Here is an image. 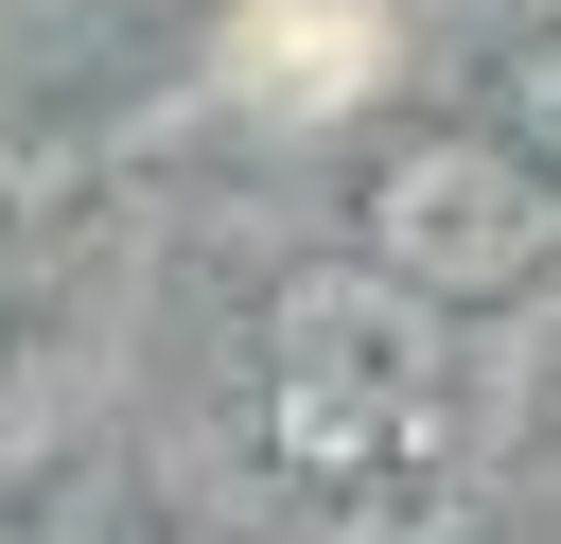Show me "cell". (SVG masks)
Listing matches in <instances>:
<instances>
[{
	"label": "cell",
	"instance_id": "1",
	"mask_svg": "<svg viewBox=\"0 0 561 544\" xmlns=\"http://www.w3.org/2000/svg\"><path fill=\"white\" fill-rule=\"evenodd\" d=\"M403 404H421V298H386L368 263L280 281V316H263V421H280V456L298 474H368L403 439Z\"/></svg>",
	"mask_w": 561,
	"mask_h": 544
},
{
	"label": "cell",
	"instance_id": "2",
	"mask_svg": "<svg viewBox=\"0 0 561 544\" xmlns=\"http://www.w3.org/2000/svg\"><path fill=\"white\" fill-rule=\"evenodd\" d=\"M543 175L508 158V140H403L386 175H368V281L386 298H508L526 263H543Z\"/></svg>",
	"mask_w": 561,
	"mask_h": 544
},
{
	"label": "cell",
	"instance_id": "3",
	"mask_svg": "<svg viewBox=\"0 0 561 544\" xmlns=\"http://www.w3.org/2000/svg\"><path fill=\"white\" fill-rule=\"evenodd\" d=\"M508 158L561 175V35H526V70H508Z\"/></svg>",
	"mask_w": 561,
	"mask_h": 544
}]
</instances>
